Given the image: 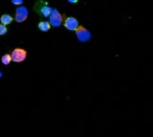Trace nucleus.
Masks as SVG:
<instances>
[{"label":"nucleus","mask_w":153,"mask_h":137,"mask_svg":"<svg viewBox=\"0 0 153 137\" xmlns=\"http://www.w3.org/2000/svg\"><path fill=\"white\" fill-rule=\"evenodd\" d=\"M49 17H50L51 25L53 27H59L62 24V23H63L64 18H65V15H61L56 9H54V10L52 11Z\"/></svg>","instance_id":"nucleus-1"},{"label":"nucleus","mask_w":153,"mask_h":137,"mask_svg":"<svg viewBox=\"0 0 153 137\" xmlns=\"http://www.w3.org/2000/svg\"><path fill=\"white\" fill-rule=\"evenodd\" d=\"M27 55H28L27 51L23 48H16V49H13L11 53L13 61L16 63H23V61L27 59Z\"/></svg>","instance_id":"nucleus-2"},{"label":"nucleus","mask_w":153,"mask_h":137,"mask_svg":"<svg viewBox=\"0 0 153 137\" xmlns=\"http://www.w3.org/2000/svg\"><path fill=\"white\" fill-rule=\"evenodd\" d=\"M76 36L78 37L79 41L80 42H87L91 39V33L86 29L84 26H79L76 28Z\"/></svg>","instance_id":"nucleus-3"},{"label":"nucleus","mask_w":153,"mask_h":137,"mask_svg":"<svg viewBox=\"0 0 153 137\" xmlns=\"http://www.w3.org/2000/svg\"><path fill=\"white\" fill-rule=\"evenodd\" d=\"M28 15H29L28 9L24 6H19L18 8H16V10L14 20H16L17 23H22L28 18Z\"/></svg>","instance_id":"nucleus-4"},{"label":"nucleus","mask_w":153,"mask_h":137,"mask_svg":"<svg viewBox=\"0 0 153 137\" xmlns=\"http://www.w3.org/2000/svg\"><path fill=\"white\" fill-rule=\"evenodd\" d=\"M63 25L66 28L67 30L69 31H76V28L79 26V23L78 21V19L75 17L72 16H65L64 21H63Z\"/></svg>","instance_id":"nucleus-5"},{"label":"nucleus","mask_w":153,"mask_h":137,"mask_svg":"<svg viewBox=\"0 0 153 137\" xmlns=\"http://www.w3.org/2000/svg\"><path fill=\"white\" fill-rule=\"evenodd\" d=\"M53 11V9L51 7H49L48 5H43L39 8V13H41V15L44 16V17H48L50 16L51 13Z\"/></svg>","instance_id":"nucleus-6"},{"label":"nucleus","mask_w":153,"mask_h":137,"mask_svg":"<svg viewBox=\"0 0 153 137\" xmlns=\"http://www.w3.org/2000/svg\"><path fill=\"white\" fill-rule=\"evenodd\" d=\"M13 17L12 16L8 15V13H4V15L0 17V22H1L2 24L6 25V26L11 24V23L13 22Z\"/></svg>","instance_id":"nucleus-7"},{"label":"nucleus","mask_w":153,"mask_h":137,"mask_svg":"<svg viewBox=\"0 0 153 137\" xmlns=\"http://www.w3.org/2000/svg\"><path fill=\"white\" fill-rule=\"evenodd\" d=\"M51 23L48 21H40L38 23V29H39L41 32H48L51 29Z\"/></svg>","instance_id":"nucleus-8"},{"label":"nucleus","mask_w":153,"mask_h":137,"mask_svg":"<svg viewBox=\"0 0 153 137\" xmlns=\"http://www.w3.org/2000/svg\"><path fill=\"white\" fill-rule=\"evenodd\" d=\"M13 61L11 54H5L1 57V63L4 65H9Z\"/></svg>","instance_id":"nucleus-9"},{"label":"nucleus","mask_w":153,"mask_h":137,"mask_svg":"<svg viewBox=\"0 0 153 137\" xmlns=\"http://www.w3.org/2000/svg\"><path fill=\"white\" fill-rule=\"evenodd\" d=\"M7 32H8V28L6 27V25H4L1 23V24H0V36L6 35Z\"/></svg>","instance_id":"nucleus-10"},{"label":"nucleus","mask_w":153,"mask_h":137,"mask_svg":"<svg viewBox=\"0 0 153 137\" xmlns=\"http://www.w3.org/2000/svg\"><path fill=\"white\" fill-rule=\"evenodd\" d=\"M12 3L16 6H20L23 4V0H12Z\"/></svg>","instance_id":"nucleus-11"},{"label":"nucleus","mask_w":153,"mask_h":137,"mask_svg":"<svg viewBox=\"0 0 153 137\" xmlns=\"http://www.w3.org/2000/svg\"><path fill=\"white\" fill-rule=\"evenodd\" d=\"M69 3H71V4H76V3H78L79 2V0H67Z\"/></svg>","instance_id":"nucleus-12"},{"label":"nucleus","mask_w":153,"mask_h":137,"mask_svg":"<svg viewBox=\"0 0 153 137\" xmlns=\"http://www.w3.org/2000/svg\"><path fill=\"white\" fill-rule=\"evenodd\" d=\"M1 77H2V72L0 71V78H1Z\"/></svg>","instance_id":"nucleus-13"}]
</instances>
